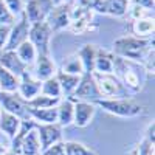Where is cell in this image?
Masks as SVG:
<instances>
[{
  "label": "cell",
  "mask_w": 155,
  "mask_h": 155,
  "mask_svg": "<svg viewBox=\"0 0 155 155\" xmlns=\"http://www.w3.org/2000/svg\"><path fill=\"white\" fill-rule=\"evenodd\" d=\"M112 53L143 65L147 74L153 76V39H138L135 36H123L113 42Z\"/></svg>",
  "instance_id": "obj_1"
},
{
  "label": "cell",
  "mask_w": 155,
  "mask_h": 155,
  "mask_svg": "<svg viewBox=\"0 0 155 155\" xmlns=\"http://www.w3.org/2000/svg\"><path fill=\"white\" fill-rule=\"evenodd\" d=\"M113 74L121 81V84L126 87L129 93H138L144 87V74H147V71L143 65H140L137 62L113 54Z\"/></svg>",
  "instance_id": "obj_2"
},
{
  "label": "cell",
  "mask_w": 155,
  "mask_h": 155,
  "mask_svg": "<svg viewBox=\"0 0 155 155\" xmlns=\"http://www.w3.org/2000/svg\"><path fill=\"white\" fill-rule=\"evenodd\" d=\"M95 106L104 109L106 112L121 116V118H134V116L143 115L144 107L140 102L130 98H120V99H98Z\"/></svg>",
  "instance_id": "obj_3"
},
{
  "label": "cell",
  "mask_w": 155,
  "mask_h": 155,
  "mask_svg": "<svg viewBox=\"0 0 155 155\" xmlns=\"http://www.w3.org/2000/svg\"><path fill=\"white\" fill-rule=\"evenodd\" d=\"M93 79L96 82V87L102 99H120V98H129L130 93L126 90V87L121 84V81L113 73L104 74V73H92Z\"/></svg>",
  "instance_id": "obj_4"
},
{
  "label": "cell",
  "mask_w": 155,
  "mask_h": 155,
  "mask_svg": "<svg viewBox=\"0 0 155 155\" xmlns=\"http://www.w3.org/2000/svg\"><path fill=\"white\" fill-rule=\"evenodd\" d=\"M53 31L50 30L47 22H39L30 25L28 30V41L34 45L37 54L50 56V39Z\"/></svg>",
  "instance_id": "obj_5"
},
{
  "label": "cell",
  "mask_w": 155,
  "mask_h": 155,
  "mask_svg": "<svg viewBox=\"0 0 155 155\" xmlns=\"http://www.w3.org/2000/svg\"><path fill=\"white\" fill-rule=\"evenodd\" d=\"M53 2L51 0H25V9L23 16L28 20L30 25L45 22L50 11L53 9Z\"/></svg>",
  "instance_id": "obj_6"
},
{
  "label": "cell",
  "mask_w": 155,
  "mask_h": 155,
  "mask_svg": "<svg viewBox=\"0 0 155 155\" xmlns=\"http://www.w3.org/2000/svg\"><path fill=\"white\" fill-rule=\"evenodd\" d=\"M0 106L3 107L5 112L17 116L20 121L25 120H31L28 115V106L27 101L22 99L17 93H6V92H0Z\"/></svg>",
  "instance_id": "obj_7"
},
{
  "label": "cell",
  "mask_w": 155,
  "mask_h": 155,
  "mask_svg": "<svg viewBox=\"0 0 155 155\" xmlns=\"http://www.w3.org/2000/svg\"><path fill=\"white\" fill-rule=\"evenodd\" d=\"M71 98L76 99V101L93 102V104L98 99H102L92 73H84L81 76V81H79V84H78V87H76V90H74V93H73Z\"/></svg>",
  "instance_id": "obj_8"
},
{
  "label": "cell",
  "mask_w": 155,
  "mask_h": 155,
  "mask_svg": "<svg viewBox=\"0 0 155 155\" xmlns=\"http://www.w3.org/2000/svg\"><path fill=\"white\" fill-rule=\"evenodd\" d=\"M47 25L53 33L62 31L68 28L70 23V5L67 2H62L59 5H54L53 9L50 11V14L47 17Z\"/></svg>",
  "instance_id": "obj_9"
},
{
  "label": "cell",
  "mask_w": 155,
  "mask_h": 155,
  "mask_svg": "<svg viewBox=\"0 0 155 155\" xmlns=\"http://www.w3.org/2000/svg\"><path fill=\"white\" fill-rule=\"evenodd\" d=\"M28 30H30V23L25 19V16L22 14L17 22L11 27L9 36H8V42L5 45L3 51H16V48L23 44L25 41H28Z\"/></svg>",
  "instance_id": "obj_10"
},
{
  "label": "cell",
  "mask_w": 155,
  "mask_h": 155,
  "mask_svg": "<svg viewBox=\"0 0 155 155\" xmlns=\"http://www.w3.org/2000/svg\"><path fill=\"white\" fill-rule=\"evenodd\" d=\"M36 130L41 143V152L62 141V127L56 124H36Z\"/></svg>",
  "instance_id": "obj_11"
},
{
  "label": "cell",
  "mask_w": 155,
  "mask_h": 155,
  "mask_svg": "<svg viewBox=\"0 0 155 155\" xmlns=\"http://www.w3.org/2000/svg\"><path fill=\"white\" fill-rule=\"evenodd\" d=\"M73 101V123L78 127H87L92 123L95 112H96V106L93 102H85V101H76L71 96L68 98Z\"/></svg>",
  "instance_id": "obj_12"
},
{
  "label": "cell",
  "mask_w": 155,
  "mask_h": 155,
  "mask_svg": "<svg viewBox=\"0 0 155 155\" xmlns=\"http://www.w3.org/2000/svg\"><path fill=\"white\" fill-rule=\"evenodd\" d=\"M41 85H42V82L37 81L36 78H33V74L28 73V70H27V71L20 76V79H19L17 93H19V96H20L22 99L30 101V99H33L36 95L41 93Z\"/></svg>",
  "instance_id": "obj_13"
},
{
  "label": "cell",
  "mask_w": 155,
  "mask_h": 155,
  "mask_svg": "<svg viewBox=\"0 0 155 155\" xmlns=\"http://www.w3.org/2000/svg\"><path fill=\"white\" fill-rule=\"evenodd\" d=\"M129 9V0H101L95 6V12L112 17H124Z\"/></svg>",
  "instance_id": "obj_14"
},
{
  "label": "cell",
  "mask_w": 155,
  "mask_h": 155,
  "mask_svg": "<svg viewBox=\"0 0 155 155\" xmlns=\"http://www.w3.org/2000/svg\"><path fill=\"white\" fill-rule=\"evenodd\" d=\"M34 71H33V78H36L37 81H47L50 78H53L56 74V65L54 62L50 59V56H42V54H37L36 62L33 64Z\"/></svg>",
  "instance_id": "obj_15"
},
{
  "label": "cell",
  "mask_w": 155,
  "mask_h": 155,
  "mask_svg": "<svg viewBox=\"0 0 155 155\" xmlns=\"http://www.w3.org/2000/svg\"><path fill=\"white\" fill-rule=\"evenodd\" d=\"M0 65L14 76H17L20 79V76L28 70V67L17 58L16 51H2L0 53Z\"/></svg>",
  "instance_id": "obj_16"
},
{
  "label": "cell",
  "mask_w": 155,
  "mask_h": 155,
  "mask_svg": "<svg viewBox=\"0 0 155 155\" xmlns=\"http://www.w3.org/2000/svg\"><path fill=\"white\" fill-rule=\"evenodd\" d=\"M130 36H135L138 39H153L155 31V20L153 17H144V19H137L130 23Z\"/></svg>",
  "instance_id": "obj_17"
},
{
  "label": "cell",
  "mask_w": 155,
  "mask_h": 155,
  "mask_svg": "<svg viewBox=\"0 0 155 155\" xmlns=\"http://www.w3.org/2000/svg\"><path fill=\"white\" fill-rule=\"evenodd\" d=\"M19 155H41V143H39V135L36 127L31 129L20 141Z\"/></svg>",
  "instance_id": "obj_18"
},
{
  "label": "cell",
  "mask_w": 155,
  "mask_h": 155,
  "mask_svg": "<svg viewBox=\"0 0 155 155\" xmlns=\"http://www.w3.org/2000/svg\"><path fill=\"white\" fill-rule=\"evenodd\" d=\"M93 71L104 73V74L113 73V53L112 51H107L104 48H98L96 50Z\"/></svg>",
  "instance_id": "obj_19"
},
{
  "label": "cell",
  "mask_w": 155,
  "mask_h": 155,
  "mask_svg": "<svg viewBox=\"0 0 155 155\" xmlns=\"http://www.w3.org/2000/svg\"><path fill=\"white\" fill-rule=\"evenodd\" d=\"M28 115L36 124H56L58 123V107L51 109H30Z\"/></svg>",
  "instance_id": "obj_20"
},
{
  "label": "cell",
  "mask_w": 155,
  "mask_h": 155,
  "mask_svg": "<svg viewBox=\"0 0 155 155\" xmlns=\"http://www.w3.org/2000/svg\"><path fill=\"white\" fill-rule=\"evenodd\" d=\"M56 79L61 85V92L62 95L65 96H73L74 90L78 87L81 81V76H76V74H68V73H64V71H56Z\"/></svg>",
  "instance_id": "obj_21"
},
{
  "label": "cell",
  "mask_w": 155,
  "mask_h": 155,
  "mask_svg": "<svg viewBox=\"0 0 155 155\" xmlns=\"http://www.w3.org/2000/svg\"><path fill=\"white\" fill-rule=\"evenodd\" d=\"M19 127H20V120L17 116L5 112L3 109H0V130L6 134L9 138H14Z\"/></svg>",
  "instance_id": "obj_22"
},
{
  "label": "cell",
  "mask_w": 155,
  "mask_h": 155,
  "mask_svg": "<svg viewBox=\"0 0 155 155\" xmlns=\"http://www.w3.org/2000/svg\"><path fill=\"white\" fill-rule=\"evenodd\" d=\"M96 50H98L96 45H93V44H85L79 51H76L78 56H79V59H81V62H82L84 73H93Z\"/></svg>",
  "instance_id": "obj_23"
},
{
  "label": "cell",
  "mask_w": 155,
  "mask_h": 155,
  "mask_svg": "<svg viewBox=\"0 0 155 155\" xmlns=\"http://www.w3.org/2000/svg\"><path fill=\"white\" fill-rule=\"evenodd\" d=\"M73 101L71 99H61L58 104V124L61 127H67L73 123Z\"/></svg>",
  "instance_id": "obj_24"
},
{
  "label": "cell",
  "mask_w": 155,
  "mask_h": 155,
  "mask_svg": "<svg viewBox=\"0 0 155 155\" xmlns=\"http://www.w3.org/2000/svg\"><path fill=\"white\" fill-rule=\"evenodd\" d=\"M16 54L27 67H33V64L36 62V58H37V51L30 41H25L16 48Z\"/></svg>",
  "instance_id": "obj_25"
},
{
  "label": "cell",
  "mask_w": 155,
  "mask_h": 155,
  "mask_svg": "<svg viewBox=\"0 0 155 155\" xmlns=\"http://www.w3.org/2000/svg\"><path fill=\"white\" fill-rule=\"evenodd\" d=\"M17 88H19V78L0 65V92L17 93Z\"/></svg>",
  "instance_id": "obj_26"
},
{
  "label": "cell",
  "mask_w": 155,
  "mask_h": 155,
  "mask_svg": "<svg viewBox=\"0 0 155 155\" xmlns=\"http://www.w3.org/2000/svg\"><path fill=\"white\" fill-rule=\"evenodd\" d=\"M61 71L68 73V74H76V76L84 74V67H82V62H81L79 56H78V53H73L64 59Z\"/></svg>",
  "instance_id": "obj_27"
},
{
  "label": "cell",
  "mask_w": 155,
  "mask_h": 155,
  "mask_svg": "<svg viewBox=\"0 0 155 155\" xmlns=\"http://www.w3.org/2000/svg\"><path fill=\"white\" fill-rule=\"evenodd\" d=\"M61 102V98H51L45 95H36L33 99L27 101V106L30 109H51V107H58Z\"/></svg>",
  "instance_id": "obj_28"
},
{
  "label": "cell",
  "mask_w": 155,
  "mask_h": 155,
  "mask_svg": "<svg viewBox=\"0 0 155 155\" xmlns=\"http://www.w3.org/2000/svg\"><path fill=\"white\" fill-rule=\"evenodd\" d=\"M41 95H45V96H51V98H61L62 92H61V85L56 79V74L50 79L44 81L42 85H41Z\"/></svg>",
  "instance_id": "obj_29"
},
{
  "label": "cell",
  "mask_w": 155,
  "mask_h": 155,
  "mask_svg": "<svg viewBox=\"0 0 155 155\" xmlns=\"http://www.w3.org/2000/svg\"><path fill=\"white\" fill-rule=\"evenodd\" d=\"M64 149H65V155H95L92 149H88L82 143L78 141H67L64 143Z\"/></svg>",
  "instance_id": "obj_30"
},
{
  "label": "cell",
  "mask_w": 155,
  "mask_h": 155,
  "mask_svg": "<svg viewBox=\"0 0 155 155\" xmlns=\"http://www.w3.org/2000/svg\"><path fill=\"white\" fill-rule=\"evenodd\" d=\"M3 3L6 5V8L9 9V12L16 19H19L23 14L25 9V0H3Z\"/></svg>",
  "instance_id": "obj_31"
},
{
  "label": "cell",
  "mask_w": 155,
  "mask_h": 155,
  "mask_svg": "<svg viewBox=\"0 0 155 155\" xmlns=\"http://www.w3.org/2000/svg\"><path fill=\"white\" fill-rule=\"evenodd\" d=\"M16 22H17V19L9 12V9L3 3V0H0V25H9V27H12Z\"/></svg>",
  "instance_id": "obj_32"
},
{
  "label": "cell",
  "mask_w": 155,
  "mask_h": 155,
  "mask_svg": "<svg viewBox=\"0 0 155 155\" xmlns=\"http://www.w3.org/2000/svg\"><path fill=\"white\" fill-rule=\"evenodd\" d=\"M41 155H65V149H64V143L62 141H59V143L50 146L48 149L42 150Z\"/></svg>",
  "instance_id": "obj_33"
},
{
  "label": "cell",
  "mask_w": 155,
  "mask_h": 155,
  "mask_svg": "<svg viewBox=\"0 0 155 155\" xmlns=\"http://www.w3.org/2000/svg\"><path fill=\"white\" fill-rule=\"evenodd\" d=\"M138 155H153V144L149 143L146 138L141 140V143L137 146Z\"/></svg>",
  "instance_id": "obj_34"
},
{
  "label": "cell",
  "mask_w": 155,
  "mask_h": 155,
  "mask_svg": "<svg viewBox=\"0 0 155 155\" xmlns=\"http://www.w3.org/2000/svg\"><path fill=\"white\" fill-rule=\"evenodd\" d=\"M9 31H11L9 25H0V53L5 50V45H6V42H8Z\"/></svg>",
  "instance_id": "obj_35"
},
{
  "label": "cell",
  "mask_w": 155,
  "mask_h": 155,
  "mask_svg": "<svg viewBox=\"0 0 155 155\" xmlns=\"http://www.w3.org/2000/svg\"><path fill=\"white\" fill-rule=\"evenodd\" d=\"M129 2H132V5H137L140 8H144L147 11H152L155 9V0H129Z\"/></svg>",
  "instance_id": "obj_36"
},
{
  "label": "cell",
  "mask_w": 155,
  "mask_h": 155,
  "mask_svg": "<svg viewBox=\"0 0 155 155\" xmlns=\"http://www.w3.org/2000/svg\"><path fill=\"white\" fill-rule=\"evenodd\" d=\"M153 132H155V124L150 123L149 127H147V132H146V137L144 138L149 141V143H152V144H155V135H153Z\"/></svg>",
  "instance_id": "obj_37"
},
{
  "label": "cell",
  "mask_w": 155,
  "mask_h": 155,
  "mask_svg": "<svg viewBox=\"0 0 155 155\" xmlns=\"http://www.w3.org/2000/svg\"><path fill=\"white\" fill-rule=\"evenodd\" d=\"M6 153V146L0 143V155H5Z\"/></svg>",
  "instance_id": "obj_38"
},
{
  "label": "cell",
  "mask_w": 155,
  "mask_h": 155,
  "mask_svg": "<svg viewBox=\"0 0 155 155\" xmlns=\"http://www.w3.org/2000/svg\"><path fill=\"white\" fill-rule=\"evenodd\" d=\"M64 2H67L68 5H74V3H81L82 0H64Z\"/></svg>",
  "instance_id": "obj_39"
},
{
  "label": "cell",
  "mask_w": 155,
  "mask_h": 155,
  "mask_svg": "<svg viewBox=\"0 0 155 155\" xmlns=\"http://www.w3.org/2000/svg\"><path fill=\"white\" fill-rule=\"evenodd\" d=\"M129 155H138V150H137V147H135V149H132L130 152H129Z\"/></svg>",
  "instance_id": "obj_40"
},
{
  "label": "cell",
  "mask_w": 155,
  "mask_h": 155,
  "mask_svg": "<svg viewBox=\"0 0 155 155\" xmlns=\"http://www.w3.org/2000/svg\"><path fill=\"white\" fill-rule=\"evenodd\" d=\"M51 2H53V5H59V3L64 2V0H51Z\"/></svg>",
  "instance_id": "obj_41"
},
{
  "label": "cell",
  "mask_w": 155,
  "mask_h": 155,
  "mask_svg": "<svg viewBox=\"0 0 155 155\" xmlns=\"http://www.w3.org/2000/svg\"><path fill=\"white\" fill-rule=\"evenodd\" d=\"M5 155H6V153H5ZM11 155H12V153H11Z\"/></svg>",
  "instance_id": "obj_42"
}]
</instances>
